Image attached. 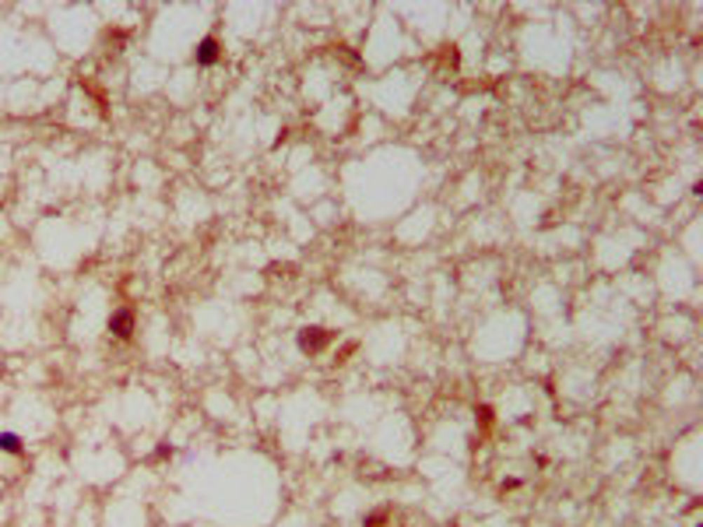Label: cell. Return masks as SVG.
I'll return each mask as SVG.
<instances>
[{
	"mask_svg": "<svg viewBox=\"0 0 703 527\" xmlns=\"http://www.w3.org/2000/svg\"><path fill=\"white\" fill-rule=\"evenodd\" d=\"M331 345V331H324V327H303L299 331V348L306 352V355H317V352H324Z\"/></svg>",
	"mask_w": 703,
	"mask_h": 527,
	"instance_id": "obj_1",
	"label": "cell"
},
{
	"mask_svg": "<svg viewBox=\"0 0 703 527\" xmlns=\"http://www.w3.org/2000/svg\"><path fill=\"white\" fill-rule=\"evenodd\" d=\"M109 334L120 338V341H130L134 338V313L130 310H116L109 317Z\"/></svg>",
	"mask_w": 703,
	"mask_h": 527,
	"instance_id": "obj_2",
	"label": "cell"
},
{
	"mask_svg": "<svg viewBox=\"0 0 703 527\" xmlns=\"http://www.w3.org/2000/svg\"><path fill=\"white\" fill-rule=\"evenodd\" d=\"M193 60H197V67H211V64H218V39H200L197 43V50H193Z\"/></svg>",
	"mask_w": 703,
	"mask_h": 527,
	"instance_id": "obj_3",
	"label": "cell"
},
{
	"mask_svg": "<svg viewBox=\"0 0 703 527\" xmlns=\"http://www.w3.org/2000/svg\"><path fill=\"white\" fill-rule=\"evenodd\" d=\"M0 450H4V453H22V439L15 436V432H0Z\"/></svg>",
	"mask_w": 703,
	"mask_h": 527,
	"instance_id": "obj_4",
	"label": "cell"
},
{
	"mask_svg": "<svg viewBox=\"0 0 703 527\" xmlns=\"http://www.w3.org/2000/svg\"><path fill=\"white\" fill-rule=\"evenodd\" d=\"M387 520V513H373V516H366V527H380Z\"/></svg>",
	"mask_w": 703,
	"mask_h": 527,
	"instance_id": "obj_5",
	"label": "cell"
}]
</instances>
